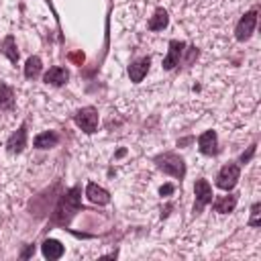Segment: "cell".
<instances>
[{
    "label": "cell",
    "mask_w": 261,
    "mask_h": 261,
    "mask_svg": "<svg viewBox=\"0 0 261 261\" xmlns=\"http://www.w3.org/2000/svg\"><path fill=\"white\" fill-rule=\"evenodd\" d=\"M12 104H14V96H12V90L6 86V84H2L0 82V108H12Z\"/></svg>",
    "instance_id": "d6986e66"
},
{
    "label": "cell",
    "mask_w": 261,
    "mask_h": 261,
    "mask_svg": "<svg viewBox=\"0 0 261 261\" xmlns=\"http://www.w3.org/2000/svg\"><path fill=\"white\" fill-rule=\"evenodd\" d=\"M255 24H257V8H253V10H249V12H245V14L241 16V20H239V24H237V29H234L237 41H247V39L253 35Z\"/></svg>",
    "instance_id": "8992f818"
},
{
    "label": "cell",
    "mask_w": 261,
    "mask_h": 261,
    "mask_svg": "<svg viewBox=\"0 0 261 261\" xmlns=\"http://www.w3.org/2000/svg\"><path fill=\"white\" fill-rule=\"evenodd\" d=\"M198 147L204 155H216L218 153V137L214 130H206L198 137Z\"/></svg>",
    "instance_id": "30bf717a"
},
{
    "label": "cell",
    "mask_w": 261,
    "mask_h": 261,
    "mask_svg": "<svg viewBox=\"0 0 261 261\" xmlns=\"http://www.w3.org/2000/svg\"><path fill=\"white\" fill-rule=\"evenodd\" d=\"M184 51H186V43L184 41H169V49H167V55H165V59H163V69H173L175 65H179V59H181V55H184Z\"/></svg>",
    "instance_id": "52a82bcc"
},
{
    "label": "cell",
    "mask_w": 261,
    "mask_h": 261,
    "mask_svg": "<svg viewBox=\"0 0 261 261\" xmlns=\"http://www.w3.org/2000/svg\"><path fill=\"white\" fill-rule=\"evenodd\" d=\"M173 190H175V188H173L171 184H165V186H161V188H159V194H161V196H169Z\"/></svg>",
    "instance_id": "7402d4cb"
},
{
    "label": "cell",
    "mask_w": 261,
    "mask_h": 261,
    "mask_svg": "<svg viewBox=\"0 0 261 261\" xmlns=\"http://www.w3.org/2000/svg\"><path fill=\"white\" fill-rule=\"evenodd\" d=\"M239 177H241V169H239V165H237V163H226V165L218 171V175H216V186H218L220 190L230 192V190L237 186Z\"/></svg>",
    "instance_id": "3957f363"
},
{
    "label": "cell",
    "mask_w": 261,
    "mask_h": 261,
    "mask_svg": "<svg viewBox=\"0 0 261 261\" xmlns=\"http://www.w3.org/2000/svg\"><path fill=\"white\" fill-rule=\"evenodd\" d=\"M45 2H47V4H49V0H45Z\"/></svg>",
    "instance_id": "d4e9b609"
},
{
    "label": "cell",
    "mask_w": 261,
    "mask_h": 261,
    "mask_svg": "<svg viewBox=\"0 0 261 261\" xmlns=\"http://www.w3.org/2000/svg\"><path fill=\"white\" fill-rule=\"evenodd\" d=\"M255 149H257V145H255V143H253V145H251V147H249V151H247V153H243V155H241V163H247V161H249V159H251V157H253V155H255Z\"/></svg>",
    "instance_id": "44dd1931"
},
{
    "label": "cell",
    "mask_w": 261,
    "mask_h": 261,
    "mask_svg": "<svg viewBox=\"0 0 261 261\" xmlns=\"http://www.w3.org/2000/svg\"><path fill=\"white\" fill-rule=\"evenodd\" d=\"M43 80H45V84H51V86H63V84H67V80H69V71H67L63 65H53V67H49V71L43 75Z\"/></svg>",
    "instance_id": "8fae6325"
},
{
    "label": "cell",
    "mask_w": 261,
    "mask_h": 261,
    "mask_svg": "<svg viewBox=\"0 0 261 261\" xmlns=\"http://www.w3.org/2000/svg\"><path fill=\"white\" fill-rule=\"evenodd\" d=\"M24 147H27V122H22V124L18 126V130L12 133L10 139L6 141V149H8V153H12V155L20 153Z\"/></svg>",
    "instance_id": "ba28073f"
},
{
    "label": "cell",
    "mask_w": 261,
    "mask_h": 261,
    "mask_svg": "<svg viewBox=\"0 0 261 261\" xmlns=\"http://www.w3.org/2000/svg\"><path fill=\"white\" fill-rule=\"evenodd\" d=\"M167 24H169L167 10L157 8V10H155V14H153V16H151V20H149V29H151V31H163Z\"/></svg>",
    "instance_id": "2e32d148"
},
{
    "label": "cell",
    "mask_w": 261,
    "mask_h": 261,
    "mask_svg": "<svg viewBox=\"0 0 261 261\" xmlns=\"http://www.w3.org/2000/svg\"><path fill=\"white\" fill-rule=\"evenodd\" d=\"M86 196H88L90 202H94V204H98V206H106V204L110 202V194H108L104 188H100V186H96V184H92V181L86 186Z\"/></svg>",
    "instance_id": "4fadbf2b"
},
{
    "label": "cell",
    "mask_w": 261,
    "mask_h": 261,
    "mask_svg": "<svg viewBox=\"0 0 261 261\" xmlns=\"http://www.w3.org/2000/svg\"><path fill=\"white\" fill-rule=\"evenodd\" d=\"M41 59L37 57V55H33V57H29L27 59V63H24V77L27 80H37L39 75H41Z\"/></svg>",
    "instance_id": "e0dca14e"
},
{
    "label": "cell",
    "mask_w": 261,
    "mask_h": 261,
    "mask_svg": "<svg viewBox=\"0 0 261 261\" xmlns=\"http://www.w3.org/2000/svg\"><path fill=\"white\" fill-rule=\"evenodd\" d=\"M69 57H71V59H73L77 65H82V63H84V53H71Z\"/></svg>",
    "instance_id": "cb8c5ba5"
},
{
    "label": "cell",
    "mask_w": 261,
    "mask_h": 261,
    "mask_svg": "<svg viewBox=\"0 0 261 261\" xmlns=\"http://www.w3.org/2000/svg\"><path fill=\"white\" fill-rule=\"evenodd\" d=\"M149 65H151V59H149V57L135 59V61L128 65V77H130V82H135V84L143 82V77H145L147 71H149Z\"/></svg>",
    "instance_id": "9c48e42d"
},
{
    "label": "cell",
    "mask_w": 261,
    "mask_h": 261,
    "mask_svg": "<svg viewBox=\"0 0 261 261\" xmlns=\"http://www.w3.org/2000/svg\"><path fill=\"white\" fill-rule=\"evenodd\" d=\"M73 120H75V124H77L84 133L92 135V133L98 128V110L92 108V106H86V108H82V110L75 112Z\"/></svg>",
    "instance_id": "277c9868"
},
{
    "label": "cell",
    "mask_w": 261,
    "mask_h": 261,
    "mask_svg": "<svg viewBox=\"0 0 261 261\" xmlns=\"http://www.w3.org/2000/svg\"><path fill=\"white\" fill-rule=\"evenodd\" d=\"M57 143H59V135H57L55 130L41 133V135H37V137L33 139V145H35L37 149H51V147H55Z\"/></svg>",
    "instance_id": "9a60e30c"
},
{
    "label": "cell",
    "mask_w": 261,
    "mask_h": 261,
    "mask_svg": "<svg viewBox=\"0 0 261 261\" xmlns=\"http://www.w3.org/2000/svg\"><path fill=\"white\" fill-rule=\"evenodd\" d=\"M259 210H261V204L255 202L253 208H251V218H249V226H259Z\"/></svg>",
    "instance_id": "ffe728a7"
},
{
    "label": "cell",
    "mask_w": 261,
    "mask_h": 261,
    "mask_svg": "<svg viewBox=\"0 0 261 261\" xmlns=\"http://www.w3.org/2000/svg\"><path fill=\"white\" fill-rule=\"evenodd\" d=\"M80 208H82V190H80V186H73L69 192H65L59 198L49 224L51 226H67L69 220L75 216V212H80Z\"/></svg>",
    "instance_id": "6da1fadb"
},
{
    "label": "cell",
    "mask_w": 261,
    "mask_h": 261,
    "mask_svg": "<svg viewBox=\"0 0 261 261\" xmlns=\"http://www.w3.org/2000/svg\"><path fill=\"white\" fill-rule=\"evenodd\" d=\"M155 163H157V167L161 171H165V173H169V175H173L177 179H181L186 175V163L175 153H163V155L155 157Z\"/></svg>",
    "instance_id": "7a4b0ae2"
},
{
    "label": "cell",
    "mask_w": 261,
    "mask_h": 261,
    "mask_svg": "<svg viewBox=\"0 0 261 261\" xmlns=\"http://www.w3.org/2000/svg\"><path fill=\"white\" fill-rule=\"evenodd\" d=\"M237 202H239V196L237 194H228V196H218L212 206H214V212L228 214V212H232L237 208Z\"/></svg>",
    "instance_id": "5bb4252c"
},
{
    "label": "cell",
    "mask_w": 261,
    "mask_h": 261,
    "mask_svg": "<svg viewBox=\"0 0 261 261\" xmlns=\"http://www.w3.org/2000/svg\"><path fill=\"white\" fill-rule=\"evenodd\" d=\"M33 253H35V245H29V247H27V249L20 253V257H22V259H27V257H31Z\"/></svg>",
    "instance_id": "603a6c76"
},
{
    "label": "cell",
    "mask_w": 261,
    "mask_h": 261,
    "mask_svg": "<svg viewBox=\"0 0 261 261\" xmlns=\"http://www.w3.org/2000/svg\"><path fill=\"white\" fill-rule=\"evenodd\" d=\"M194 194H196V202H194V214H200L210 202H212V188L206 179H196L194 184Z\"/></svg>",
    "instance_id": "5b68a950"
},
{
    "label": "cell",
    "mask_w": 261,
    "mask_h": 261,
    "mask_svg": "<svg viewBox=\"0 0 261 261\" xmlns=\"http://www.w3.org/2000/svg\"><path fill=\"white\" fill-rule=\"evenodd\" d=\"M41 251H43V257H45V259L55 261V259H59V257L65 253V247H63L57 239H45L43 245H41Z\"/></svg>",
    "instance_id": "7c38bea8"
},
{
    "label": "cell",
    "mask_w": 261,
    "mask_h": 261,
    "mask_svg": "<svg viewBox=\"0 0 261 261\" xmlns=\"http://www.w3.org/2000/svg\"><path fill=\"white\" fill-rule=\"evenodd\" d=\"M2 53H4V55H8V59H10L12 63H16V61H18V51H16V47H14V37H12V35H8V37L4 39Z\"/></svg>",
    "instance_id": "ac0fdd59"
}]
</instances>
